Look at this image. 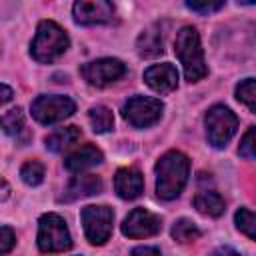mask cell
I'll list each match as a JSON object with an SVG mask.
<instances>
[{
  "instance_id": "28",
  "label": "cell",
  "mask_w": 256,
  "mask_h": 256,
  "mask_svg": "<svg viewBox=\"0 0 256 256\" xmlns=\"http://www.w3.org/2000/svg\"><path fill=\"white\" fill-rule=\"evenodd\" d=\"M12 98H14L12 88H10V86H6V84H0V108H2L4 104H8Z\"/></svg>"
},
{
  "instance_id": "16",
  "label": "cell",
  "mask_w": 256,
  "mask_h": 256,
  "mask_svg": "<svg viewBox=\"0 0 256 256\" xmlns=\"http://www.w3.org/2000/svg\"><path fill=\"white\" fill-rule=\"evenodd\" d=\"M0 130L4 134H8L10 138H14L18 144H28L30 140V130L26 128V118L20 106L4 112L0 116Z\"/></svg>"
},
{
  "instance_id": "19",
  "label": "cell",
  "mask_w": 256,
  "mask_h": 256,
  "mask_svg": "<svg viewBox=\"0 0 256 256\" xmlns=\"http://www.w3.org/2000/svg\"><path fill=\"white\" fill-rule=\"evenodd\" d=\"M80 136H82V132L78 126H64V128H58L52 134H48L44 142L50 152L58 154V152H64L66 148H70L72 144H76L80 140Z\"/></svg>"
},
{
  "instance_id": "6",
  "label": "cell",
  "mask_w": 256,
  "mask_h": 256,
  "mask_svg": "<svg viewBox=\"0 0 256 256\" xmlns=\"http://www.w3.org/2000/svg\"><path fill=\"white\" fill-rule=\"evenodd\" d=\"M82 218V228L86 234V240L94 246L104 244L110 234H112V224H114V212L110 206H84L80 212Z\"/></svg>"
},
{
  "instance_id": "2",
  "label": "cell",
  "mask_w": 256,
  "mask_h": 256,
  "mask_svg": "<svg viewBox=\"0 0 256 256\" xmlns=\"http://www.w3.org/2000/svg\"><path fill=\"white\" fill-rule=\"evenodd\" d=\"M174 52L184 68V76L188 82H198L208 74L200 36L196 32V28L184 26L178 30L176 40H174Z\"/></svg>"
},
{
  "instance_id": "30",
  "label": "cell",
  "mask_w": 256,
  "mask_h": 256,
  "mask_svg": "<svg viewBox=\"0 0 256 256\" xmlns=\"http://www.w3.org/2000/svg\"><path fill=\"white\" fill-rule=\"evenodd\" d=\"M8 194H10V186H8V182H6L4 178H0V202L6 200Z\"/></svg>"
},
{
  "instance_id": "8",
  "label": "cell",
  "mask_w": 256,
  "mask_h": 256,
  "mask_svg": "<svg viewBox=\"0 0 256 256\" xmlns=\"http://www.w3.org/2000/svg\"><path fill=\"white\" fill-rule=\"evenodd\" d=\"M162 110H164V104L158 98L132 96L122 106V116L134 128H148V126H152V124H156L160 120Z\"/></svg>"
},
{
  "instance_id": "31",
  "label": "cell",
  "mask_w": 256,
  "mask_h": 256,
  "mask_svg": "<svg viewBox=\"0 0 256 256\" xmlns=\"http://www.w3.org/2000/svg\"><path fill=\"white\" fill-rule=\"evenodd\" d=\"M238 2H242V4H254V0H238Z\"/></svg>"
},
{
  "instance_id": "13",
  "label": "cell",
  "mask_w": 256,
  "mask_h": 256,
  "mask_svg": "<svg viewBox=\"0 0 256 256\" xmlns=\"http://www.w3.org/2000/svg\"><path fill=\"white\" fill-rule=\"evenodd\" d=\"M102 192V180L100 176H94V174H78L74 176L62 196L58 198L60 202H74V200H80V198H86V196H94V194H100Z\"/></svg>"
},
{
  "instance_id": "21",
  "label": "cell",
  "mask_w": 256,
  "mask_h": 256,
  "mask_svg": "<svg viewBox=\"0 0 256 256\" xmlns=\"http://www.w3.org/2000/svg\"><path fill=\"white\" fill-rule=\"evenodd\" d=\"M170 234H172V238H174L176 242H180V244H188V242L198 240L202 232H200V228H198L192 220H188V218H180V220L174 222Z\"/></svg>"
},
{
  "instance_id": "22",
  "label": "cell",
  "mask_w": 256,
  "mask_h": 256,
  "mask_svg": "<svg viewBox=\"0 0 256 256\" xmlns=\"http://www.w3.org/2000/svg\"><path fill=\"white\" fill-rule=\"evenodd\" d=\"M44 176H46L44 164L38 162V160H28V162L22 164V168H20V178H22V182L28 184V186H38V184H42Z\"/></svg>"
},
{
  "instance_id": "23",
  "label": "cell",
  "mask_w": 256,
  "mask_h": 256,
  "mask_svg": "<svg viewBox=\"0 0 256 256\" xmlns=\"http://www.w3.org/2000/svg\"><path fill=\"white\" fill-rule=\"evenodd\" d=\"M234 222H236V228H238L242 234H246L250 240H256V216H254L252 210H248V208L236 210Z\"/></svg>"
},
{
  "instance_id": "11",
  "label": "cell",
  "mask_w": 256,
  "mask_h": 256,
  "mask_svg": "<svg viewBox=\"0 0 256 256\" xmlns=\"http://www.w3.org/2000/svg\"><path fill=\"white\" fill-rule=\"evenodd\" d=\"M72 16L74 22L82 26L106 24L114 18V4L110 0H76L72 6Z\"/></svg>"
},
{
  "instance_id": "26",
  "label": "cell",
  "mask_w": 256,
  "mask_h": 256,
  "mask_svg": "<svg viewBox=\"0 0 256 256\" xmlns=\"http://www.w3.org/2000/svg\"><path fill=\"white\" fill-rule=\"evenodd\" d=\"M186 6L198 14H210V12H216L224 6L226 0H184Z\"/></svg>"
},
{
  "instance_id": "10",
  "label": "cell",
  "mask_w": 256,
  "mask_h": 256,
  "mask_svg": "<svg viewBox=\"0 0 256 256\" xmlns=\"http://www.w3.org/2000/svg\"><path fill=\"white\" fill-rule=\"evenodd\" d=\"M162 228V220L158 214L146 208H134L122 222V234L128 238H148L156 236Z\"/></svg>"
},
{
  "instance_id": "20",
  "label": "cell",
  "mask_w": 256,
  "mask_h": 256,
  "mask_svg": "<svg viewBox=\"0 0 256 256\" xmlns=\"http://www.w3.org/2000/svg\"><path fill=\"white\" fill-rule=\"evenodd\" d=\"M88 120L92 124V130L98 132V134L110 132L114 128V114H112L110 108H106L102 104H96L88 110Z\"/></svg>"
},
{
  "instance_id": "9",
  "label": "cell",
  "mask_w": 256,
  "mask_h": 256,
  "mask_svg": "<svg viewBox=\"0 0 256 256\" xmlns=\"http://www.w3.org/2000/svg\"><path fill=\"white\" fill-rule=\"evenodd\" d=\"M80 74H82V78L90 86L104 88V86L120 80L126 74V66L118 58H98V60H92V62L82 64Z\"/></svg>"
},
{
  "instance_id": "25",
  "label": "cell",
  "mask_w": 256,
  "mask_h": 256,
  "mask_svg": "<svg viewBox=\"0 0 256 256\" xmlns=\"http://www.w3.org/2000/svg\"><path fill=\"white\" fill-rule=\"evenodd\" d=\"M238 152H240V156H244L248 160H254L256 158V126H250L246 130V134L242 136V142H240Z\"/></svg>"
},
{
  "instance_id": "14",
  "label": "cell",
  "mask_w": 256,
  "mask_h": 256,
  "mask_svg": "<svg viewBox=\"0 0 256 256\" xmlns=\"http://www.w3.org/2000/svg\"><path fill=\"white\" fill-rule=\"evenodd\" d=\"M114 190L122 200H134L144 190V178L138 168H120L114 176Z\"/></svg>"
},
{
  "instance_id": "27",
  "label": "cell",
  "mask_w": 256,
  "mask_h": 256,
  "mask_svg": "<svg viewBox=\"0 0 256 256\" xmlns=\"http://www.w3.org/2000/svg\"><path fill=\"white\" fill-rule=\"evenodd\" d=\"M16 244V234L12 228L2 226L0 228V254H8Z\"/></svg>"
},
{
  "instance_id": "7",
  "label": "cell",
  "mask_w": 256,
  "mask_h": 256,
  "mask_svg": "<svg viewBox=\"0 0 256 256\" xmlns=\"http://www.w3.org/2000/svg\"><path fill=\"white\" fill-rule=\"evenodd\" d=\"M32 116L36 122L40 124H56V122H62L66 120L68 116H72L76 112V104L74 100H70L68 96H60V94H42L38 96L32 106Z\"/></svg>"
},
{
  "instance_id": "5",
  "label": "cell",
  "mask_w": 256,
  "mask_h": 256,
  "mask_svg": "<svg viewBox=\"0 0 256 256\" xmlns=\"http://www.w3.org/2000/svg\"><path fill=\"white\" fill-rule=\"evenodd\" d=\"M204 124H206V138L214 148H224L230 138L236 134L238 128V118L236 114L224 106V104H214L206 116H204Z\"/></svg>"
},
{
  "instance_id": "3",
  "label": "cell",
  "mask_w": 256,
  "mask_h": 256,
  "mask_svg": "<svg viewBox=\"0 0 256 256\" xmlns=\"http://www.w3.org/2000/svg\"><path fill=\"white\" fill-rule=\"evenodd\" d=\"M70 46V38L64 32L62 26H58L54 20H42L38 22L36 36L30 44V54L40 64H50L58 60Z\"/></svg>"
},
{
  "instance_id": "1",
  "label": "cell",
  "mask_w": 256,
  "mask_h": 256,
  "mask_svg": "<svg viewBox=\"0 0 256 256\" xmlns=\"http://www.w3.org/2000/svg\"><path fill=\"white\" fill-rule=\"evenodd\" d=\"M156 194L162 200H174L182 194L188 176L190 160L180 150H168L156 162Z\"/></svg>"
},
{
  "instance_id": "24",
  "label": "cell",
  "mask_w": 256,
  "mask_h": 256,
  "mask_svg": "<svg viewBox=\"0 0 256 256\" xmlns=\"http://www.w3.org/2000/svg\"><path fill=\"white\" fill-rule=\"evenodd\" d=\"M236 98H238V102L246 104L250 112H256V82H254V78H246L236 86Z\"/></svg>"
},
{
  "instance_id": "18",
  "label": "cell",
  "mask_w": 256,
  "mask_h": 256,
  "mask_svg": "<svg viewBox=\"0 0 256 256\" xmlns=\"http://www.w3.org/2000/svg\"><path fill=\"white\" fill-rule=\"evenodd\" d=\"M192 204H194V208H196L200 214L210 216V218H218V216H222L224 210H226L224 198H222L218 192H214V190H202V192H198V194L194 196Z\"/></svg>"
},
{
  "instance_id": "12",
  "label": "cell",
  "mask_w": 256,
  "mask_h": 256,
  "mask_svg": "<svg viewBox=\"0 0 256 256\" xmlns=\"http://www.w3.org/2000/svg\"><path fill=\"white\" fill-rule=\"evenodd\" d=\"M144 82L158 94H170L178 86V70L168 62L152 64L144 70Z\"/></svg>"
},
{
  "instance_id": "4",
  "label": "cell",
  "mask_w": 256,
  "mask_h": 256,
  "mask_svg": "<svg viewBox=\"0 0 256 256\" xmlns=\"http://www.w3.org/2000/svg\"><path fill=\"white\" fill-rule=\"evenodd\" d=\"M72 248V238L62 216L48 212L38 220V250L40 252H66Z\"/></svg>"
},
{
  "instance_id": "29",
  "label": "cell",
  "mask_w": 256,
  "mask_h": 256,
  "mask_svg": "<svg viewBox=\"0 0 256 256\" xmlns=\"http://www.w3.org/2000/svg\"><path fill=\"white\" fill-rule=\"evenodd\" d=\"M132 254H160V248L156 246H138L132 250Z\"/></svg>"
},
{
  "instance_id": "15",
  "label": "cell",
  "mask_w": 256,
  "mask_h": 256,
  "mask_svg": "<svg viewBox=\"0 0 256 256\" xmlns=\"http://www.w3.org/2000/svg\"><path fill=\"white\" fill-rule=\"evenodd\" d=\"M102 160H104V154L100 152V148H96L94 144H84L66 156L64 166L70 172H84L88 168L98 166Z\"/></svg>"
},
{
  "instance_id": "17",
  "label": "cell",
  "mask_w": 256,
  "mask_h": 256,
  "mask_svg": "<svg viewBox=\"0 0 256 256\" xmlns=\"http://www.w3.org/2000/svg\"><path fill=\"white\" fill-rule=\"evenodd\" d=\"M136 50L142 58H154L164 52V40H162V30L158 24L148 26L136 40Z\"/></svg>"
}]
</instances>
